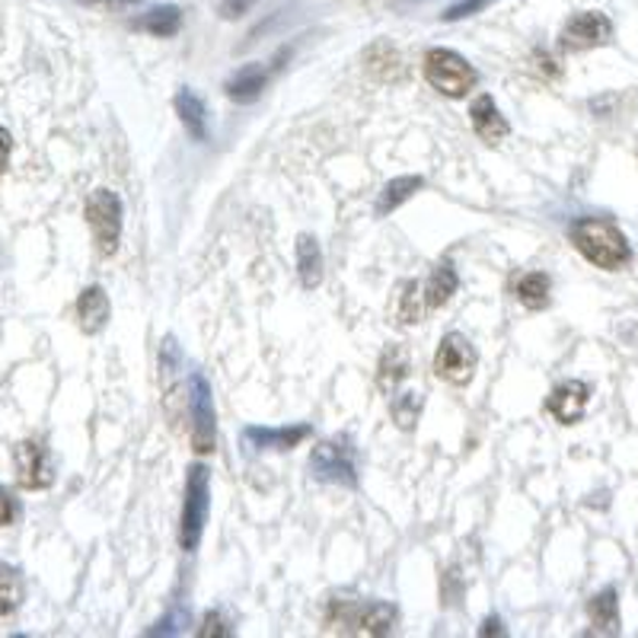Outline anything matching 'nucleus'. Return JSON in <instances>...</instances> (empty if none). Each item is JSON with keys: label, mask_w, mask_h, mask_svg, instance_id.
<instances>
[{"label": "nucleus", "mask_w": 638, "mask_h": 638, "mask_svg": "<svg viewBox=\"0 0 638 638\" xmlns=\"http://www.w3.org/2000/svg\"><path fill=\"white\" fill-rule=\"evenodd\" d=\"M425 294H421V285L418 281H403L399 285V298H396V320L403 326H415L421 323V313H425Z\"/></svg>", "instance_id": "nucleus-25"}, {"label": "nucleus", "mask_w": 638, "mask_h": 638, "mask_svg": "<svg viewBox=\"0 0 638 638\" xmlns=\"http://www.w3.org/2000/svg\"><path fill=\"white\" fill-rule=\"evenodd\" d=\"M613 38V23L601 10H581L575 13L559 33V45L565 51H591Z\"/></svg>", "instance_id": "nucleus-9"}, {"label": "nucleus", "mask_w": 638, "mask_h": 638, "mask_svg": "<svg viewBox=\"0 0 638 638\" xmlns=\"http://www.w3.org/2000/svg\"><path fill=\"white\" fill-rule=\"evenodd\" d=\"M10 151H13V138H10V131L0 125V176L7 173V163H10Z\"/></svg>", "instance_id": "nucleus-33"}, {"label": "nucleus", "mask_w": 638, "mask_h": 638, "mask_svg": "<svg viewBox=\"0 0 638 638\" xmlns=\"http://www.w3.org/2000/svg\"><path fill=\"white\" fill-rule=\"evenodd\" d=\"M469 121H473V131L486 141V144H498L511 135V125L508 118L501 115V109L495 106L491 96H479L473 106H469Z\"/></svg>", "instance_id": "nucleus-14"}, {"label": "nucleus", "mask_w": 638, "mask_h": 638, "mask_svg": "<svg viewBox=\"0 0 638 638\" xmlns=\"http://www.w3.org/2000/svg\"><path fill=\"white\" fill-rule=\"evenodd\" d=\"M83 214H86V224H90L100 256H115L121 243V198L113 188H96L90 192Z\"/></svg>", "instance_id": "nucleus-5"}, {"label": "nucleus", "mask_w": 638, "mask_h": 638, "mask_svg": "<svg viewBox=\"0 0 638 638\" xmlns=\"http://www.w3.org/2000/svg\"><path fill=\"white\" fill-rule=\"evenodd\" d=\"M188 415H192V448L195 453H214L218 448V413H214V393L201 371L188 376Z\"/></svg>", "instance_id": "nucleus-6"}, {"label": "nucleus", "mask_w": 638, "mask_h": 638, "mask_svg": "<svg viewBox=\"0 0 638 638\" xmlns=\"http://www.w3.org/2000/svg\"><path fill=\"white\" fill-rule=\"evenodd\" d=\"M306 438H310V425H294V428H256L253 425L243 431V444L250 453L294 451Z\"/></svg>", "instance_id": "nucleus-12"}, {"label": "nucleus", "mask_w": 638, "mask_h": 638, "mask_svg": "<svg viewBox=\"0 0 638 638\" xmlns=\"http://www.w3.org/2000/svg\"><path fill=\"white\" fill-rule=\"evenodd\" d=\"M425 80H428L438 93H444V96H451V100H463V96L479 83V74H476V68H473L463 55H456L453 48H431V51L425 55Z\"/></svg>", "instance_id": "nucleus-4"}, {"label": "nucleus", "mask_w": 638, "mask_h": 638, "mask_svg": "<svg viewBox=\"0 0 638 638\" xmlns=\"http://www.w3.org/2000/svg\"><path fill=\"white\" fill-rule=\"evenodd\" d=\"M588 616L594 633L601 636H619V598L616 588H603L601 594H594L588 603Z\"/></svg>", "instance_id": "nucleus-18"}, {"label": "nucleus", "mask_w": 638, "mask_h": 638, "mask_svg": "<svg viewBox=\"0 0 638 638\" xmlns=\"http://www.w3.org/2000/svg\"><path fill=\"white\" fill-rule=\"evenodd\" d=\"M198 636L208 638V636H233L230 629H227V623L221 619V613H208L205 616V629H198Z\"/></svg>", "instance_id": "nucleus-31"}, {"label": "nucleus", "mask_w": 638, "mask_h": 638, "mask_svg": "<svg viewBox=\"0 0 638 638\" xmlns=\"http://www.w3.org/2000/svg\"><path fill=\"white\" fill-rule=\"evenodd\" d=\"M16 518H20V501L13 498L10 488L0 486V526L16 524Z\"/></svg>", "instance_id": "nucleus-28"}, {"label": "nucleus", "mask_w": 638, "mask_h": 638, "mask_svg": "<svg viewBox=\"0 0 638 638\" xmlns=\"http://www.w3.org/2000/svg\"><path fill=\"white\" fill-rule=\"evenodd\" d=\"M491 0H463V3H453L451 10L444 13V20L448 23H456V20H466V16H473V13H479V10H486Z\"/></svg>", "instance_id": "nucleus-29"}, {"label": "nucleus", "mask_w": 638, "mask_h": 638, "mask_svg": "<svg viewBox=\"0 0 638 638\" xmlns=\"http://www.w3.org/2000/svg\"><path fill=\"white\" fill-rule=\"evenodd\" d=\"M568 236L575 250L603 271H619L633 263V246L626 233L606 218H578L568 227Z\"/></svg>", "instance_id": "nucleus-1"}, {"label": "nucleus", "mask_w": 638, "mask_h": 638, "mask_svg": "<svg viewBox=\"0 0 638 638\" xmlns=\"http://www.w3.org/2000/svg\"><path fill=\"white\" fill-rule=\"evenodd\" d=\"M409 376V355H406V348L403 345H390L386 351H383V358H380V371H376V383H380V390H396V383L399 380H406Z\"/></svg>", "instance_id": "nucleus-23"}, {"label": "nucleus", "mask_w": 638, "mask_h": 638, "mask_svg": "<svg viewBox=\"0 0 638 638\" xmlns=\"http://www.w3.org/2000/svg\"><path fill=\"white\" fill-rule=\"evenodd\" d=\"M310 476L329 486H358V460L348 438H333L316 444L310 453Z\"/></svg>", "instance_id": "nucleus-7"}, {"label": "nucleus", "mask_w": 638, "mask_h": 638, "mask_svg": "<svg viewBox=\"0 0 638 638\" xmlns=\"http://www.w3.org/2000/svg\"><path fill=\"white\" fill-rule=\"evenodd\" d=\"M456 288H460L456 268L451 263H438L431 268V278L425 285V303L431 310H438V306H444V303L451 301L453 294H456Z\"/></svg>", "instance_id": "nucleus-21"}, {"label": "nucleus", "mask_w": 638, "mask_h": 638, "mask_svg": "<svg viewBox=\"0 0 638 638\" xmlns=\"http://www.w3.org/2000/svg\"><path fill=\"white\" fill-rule=\"evenodd\" d=\"M109 313H113V306H109V294H106L100 285L86 288V291L77 298V323H80V329H83L86 336L103 333V329H106V323H109Z\"/></svg>", "instance_id": "nucleus-15"}, {"label": "nucleus", "mask_w": 638, "mask_h": 638, "mask_svg": "<svg viewBox=\"0 0 638 638\" xmlns=\"http://www.w3.org/2000/svg\"><path fill=\"white\" fill-rule=\"evenodd\" d=\"M390 413H393V421L403 431H413L415 425H418V415H421V393H399V396H393Z\"/></svg>", "instance_id": "nucleus-27"}, {"label": "nucleus", "mask_w": 638, "mask_h": 638, "mask_svg": "<svg viewBox=\"0 0 638 638\" xmlns=\"http://www.w3.org/2000/svg\"><path fill=\"white\" fill-rule=\"evenodd\" d=\"M278 65H263V61H253V65H243L236 74L227 80V96L233 103H256L263 96V90L268 86V80L275 77Z\"/></svg>", "instance_id": "nucleus-13"}, {"label": "nucleus", "mask_w": 638, "mask_h": 638, "mask_svg": "<svg viewBox=\"0 0 638 638\" xmlns=\"http://www.w3.org/2000/svg\"><path fill=\"white\" fill-rule=\"evenodd\" d=\"M138 30H144V33H151L156 38H170L179 33V26H183V13H179V7H173V3H163V7H153L148 10L138 23H135Z\"/></svg>", "instance_id": "nucleus-22"}, {"label": "nucleus", "mask_w": 638, "mask_h": 638, "mask_svg": "<svg viewBox=\"0 0 638 638\" xmlns=\"http://www.w3.org/2000/svg\"><path fill=\"white\" fill-rule=\"evenodd\" d=\"M591 403V386L584 380H565L559 383L549 399H546V413L553 415L559 425H578Z\"/></svg>", "instance_id": "nucleus-11"}, {"label": "nucleus", "mask_w": 638, "mask_h": 638, "mask_svg": "<svg viewBox=\"0 0 638 638\" xmlns=\"http://www.w3.org/2000/svg\"><path fill=\"white\" fill-rule=\"evenodd\" d=\"M183 626H188V613L176 610V613H170L163 623H156V629H151V636H176Z\"/></svg>", "instance_id": "nucleus-30"}, {"label": "nucleus", "mask_w": 638, "mask_h": 638, "mask_svg": "<svg viewBox=\"0 0 638 638\" xmlns=\"http://www.w3.org/2000/svg\"><path fill=\"white\" fill-rule=\"evenodd\" d=\"M514 294H518V301L524 303L526 310H543V306L549 303V275H543V271H526V275H521Z\"/></svg>", "instance_id": "nucleus-24"}, {"label": "nucleus", "mask_w": 638, "mask_h": 638, "mask_svg": "<svg viewBox=\"0 0 638 638\" xmlns=\"http://www.w3.org/2000/svg\"><path fill=\"white\" fill-rule=\"evenodd\" d=\"M326 626H338L341 633H355V636H390L396 626V610L390 603L368 601H333L326 613Z\"/></svg>", "instance_id": "nucleus-2"}, {"label": "nucleus", "mask_w": 638, "mask_h": 638, "mask_svg": "<svg viewBox=\"0 0 638 638\" xmlns=\"http://www.w3.org/2000/svg\"><path fill=\"white\" fill-rule=\"evenodd\" d=\"M176 113H179V121L186 125V131L192 135V141H205L208 138V109H205V100L192 86H183L176 93Z\"/></svg>", "instance_id": "nucleus-17"}, {"label": "nucleus", "mask_w": 638, "mask_h": 638, "mask_svg": "<svg viewBox=\"0 0 638 638\" xmlns=\"http://www.w3.org/2000/svg\"><path fill=\"white\" fill-rule=\"evenodd\" d=\"M86 3H103V7H128V3H144V0H86Z\"/></svg>", "instance_id": "nucleus-35"}, {"label": "nucleus", "mask_w": 638, "mask_h": 638, "mask_svg": "<svg viewBox=\"0 0 638 638\" xmlns=\"http://www.w3.org/2000/svg\"><path fill=\"white\" fill-rule=\"evenodd\" d=\"M421 188H425V176H396V179H390L386 186L380 188V195H376V218L393 214L399 205H406L415 192H421Z\"/></svg>", "instance_id": "nucleus-19"}, {"label": "nucleus", "mask_w": 638, "mask_h": 638, "mask_svg": "<svg viewBox=\"0 0 638 638\" xmlns=\"http://www.w3.org/2000/svg\"><path fill=\"white\" fill-rule=\"evenodd\" d=\"M364 65H368V71H371L376 80L396 83V80L406 77V61H403L399 48L390 45V42H374V45L364 51Z\"/></svg>", "instance_id": "nucleus-16"}, {"label": "nucleus", "mask_w": 638, "mask_h": 638, "mask_svg": "<svg viewBox=\"0 0 638 638\" xmlns=\"http://www.w3.org/2000/svg\"><path fill=\"white\" fill-rule=\"evenodd\" d=\"M479 636H504V629H501V619H486V626L479 629Z\"/></svg>", "instance_id": "nucleus-34"}, {"label": "nucleus", "mask_w": 638, "mask_h": 638, "mask_svg": "<svg viewBox=\"0 0 638 638\" xmlns=\"http://www.w3.org/2000/svg\"><path fill=\"white\" fill-rule=\"evenodd\" d=\"M476 364H479V355L469 338L460 333H448L441 338L434 351V374L441 380H448L453 386H466L476 374Z\"/></svg>", "instance_id": "nucleus-8"}, {"label": "nucleus", "mask_w": 638, "mask_h": 638, "mask_svg": "<svg viewBox=\"0 0 638 638\" xmlns=\"http://www.w3.org/2000/svg\"><path fill=\"white\" fill-rule=\"evenodd\" d=\"M13 466H16V483L26 491H38L55 483V466L42 441H20L13 448Z\"/></svg>", "instance_id": "nucleus-10"}, {"label": "nucleus", "mask_w": 638, "mask_h": 638, "mask_svg": "<svg viewBox=\"0 0 638 638\" xmlns=\"http://www.w3.org/2000/svg\"><path fill=\"white\" fill-rule=\"evenodd\" d=\"M253 3H256V0H221V16H224V20H236V16H243V13H250Z\"/></svg>", "instance_id": "nucleus-32"}, {"label": "nucleus", "mask_w": 638, "mask_h": 638, "mask_svg": "<svg viewBox=\"0 0 638 638\" xmlns=\"http://www.w3.org/2000/svg\"><path fill=\"white\" fill-rule=\"evenodd\" d=\"M23 575L13 565H0V616H13L23 603Z\"/></svg>", "instance_id": "nucleus-26"}, {"label": "nucleus", "mask_w": 638, "mask_h": 638, "mask_svg": "<svg viewBox=\"0 0 638 638\" xmlns=\"http://www.w3.org/2000/svg\"><path fill=\"white\" fill-rule=\"evenodd\" d=\"M298 271H301V285L306 291L320 288V281H323V250H320L316 236H310V233L298 236Z\"/></svg>", "instance_id": "nucleus-20"}, {"label": "nucleus", "mask_w": 638, "mask_h": 638, "mask_svg": "<svg viewBox=\"0 0 638 638\" xmlns=\"http://www.w3.org/2000/svg\"><path fill=\"white\" fill-rule=\"evenodd\" d=\"M211 511V473L208 466L195 463L186 476V498H183V521H179V546L195 553Z\"/></svg>", "instance_id": "nucleus-3"}]
</instances>
